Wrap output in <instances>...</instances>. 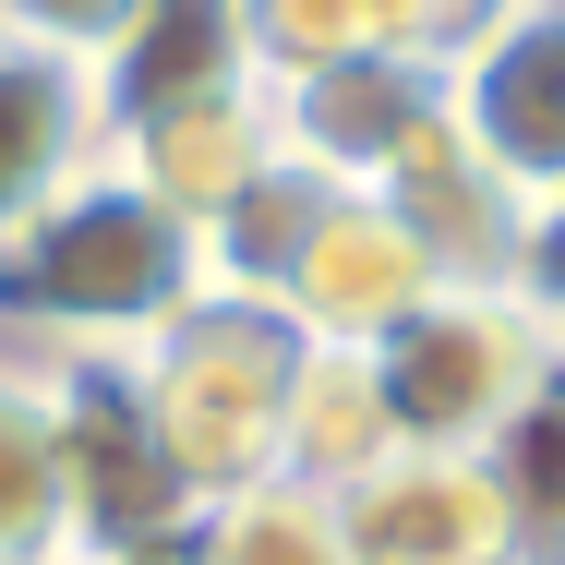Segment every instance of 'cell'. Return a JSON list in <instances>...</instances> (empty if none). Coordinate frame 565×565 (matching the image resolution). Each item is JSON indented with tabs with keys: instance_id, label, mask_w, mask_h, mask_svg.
I'll return each instance as SVG.
<instances>
[{
	"instance_id": "cell-10",
	"label": "cell",
	"mask_w": 565,
	"mask_h": 565,
	"mask_svg": "<svg viewBox=\"0 0 565 565\" xmlns=\"http://www.w3.org/2000/svg\"><path fill=\"white\" fill-rule=\"evenodd\" d=\"M373 205L409 228V253L434 265V289H505V253H518V193L457 145L446 120L373 181Z\"/></svg>"
},
{
	"instance_id": "cell-2",
	"label": "cell",
	"mask_w": 565,
	"mask_h": 565,
	"mask_svg": "<svg viewBox=\"0 0 565 565\" xmlns=\"http://www.w3.org/2000/svg\"><path fill=\"white\" fill-rule=\"evenodd\" d=\"M132 397L157 422V446L181 469L193 505L217 493H253L289 469V385H301V338L277 301H241V289H205L169 338H145L132 361Z\"/></svg>"
},
{
	"instance_id": "cell-4",
	"label": "cell",
	"mask_w": 565,
	"mask_h": 565,
	"mask_svg": "<svg viewBox=\"0 0 565 565\" xmlns=\"http://www.w3.org/2000/svg\"><path fill=\"white\" fill-rule=\"evenodd\" d=\"M434 73H446V132L518 205L565 181V0H469Z\"/></svg>"
},
{
	"instance_id": "cell-5",
	"label": "cell",
	"mask_w": 565,
	"mask_h": 565,
	"mask_svg": "<svg viewBox=\"0 0 565 565\" xmlns=\"http://www.w3.org/2000/svg\"><path fill=\"white\" fill-rule=\"evenodd\" d=\"M265 120H277V157H301V169L338 181V193H373V181L446 120V73H434V49L301 61V73H265Z\"/></svg>"
},
{
	"instance_id": "cell-11",
	"label": "cell",
	"mask_w": 565,
	"mask_h": 565,
	"mask_svg": "<svg viewBox=\"0 0 565 565\" xmlns=\"http://www.w3.org/2000/svg\"><path fill=\"white\" fill-rule=\"evenodd\" d=\"M73 554V469H61V373L0 349V565Z\"/></svg>"
},
{
	"instance_id": "cell-17",
	"label": "cell",
	"mask_w": 565,
	"mask_h": 565,
	"mask_svg": "<svg viewBox=\"0 0 565 565\" xmlns=\"http://www.w3.org/2000/svg\"><path fill=\"white\" fill-rule=\"evenodd\" d=\"M132 12L145 0H0V36L61 49V61H109L120 36H132Z\"/></svg>"
},
{
	"instance_id": "cell-1",
	"label": "cell",
	"mask_w": 565,
	"mask_h": 565,
	"mask_svg": "<svg viewBox=\"0 0 565 565\" xmlns=\"http://www.w3.org/2000/svg\"><path fill=\"white\" fill-rule=\"evenodd\" d=\"M217 289L205 228L169 193H145L120 157H97L61 205H36L0 253V349L12 361H132Z\"/></svg>"
},
{
	"instance_id": "cell-16",
	"label": "cell",
	"mask_w": 565,
	"mask_h": 565,
	"mask_svg": "<svg viewBox=\"0 0 565 565\" xmlns=\"http://www.w3.org/2000/svg\"><path fill=\"white\" fill-rule=\"evenodd\" d=\"M505 289L530 301V326L565 349V181L518 205V253H505Z\"/></svg>"
},
{
	"instance_id": "cell-9",
	"label": "cell",
	"mask_w": 565,
	"mask_h": 565,
	"mask_svg": "<svg viewBox=\"0 0 565 565\" xmlns=\"http://www.w3.org/2000/svg\"><path fill=\"white\" fill-rule=\"evenodd\" d=\"M265 85V49H253V12L241 0H145L132 36L97 61V97H109V145L132 120L205 109V97H253Z\"/></svg>"
},
{
	"instance_id": "cell-7",
	"label": "cell",
	"mask_w": 565,
	"mask_h": 565,
	"mask_svg": "<svg viewBox=\"0 0 565 565\" xmlns=\"http://www.w3.org/2000/svg\"><path fill=\"white\" fill-rule=\"evenodd\" d=\"M422 301H434V265L409 253V228L385 217L373 193H338L313 217V241H301V265L277 277V313H289L301 349H373V338H397Z\"/></svg>"
},
{
	"instance_id": "cell-8",
	"label": "cell",
	"mask_w": 565,
	"mask_h": 565,
	"mask_svg": "<svg viewBox=\"0 0 565 565\" xmlns=\"http://www.w3.org/2000/svg\"><path fill=\"white\" fill-rule=\"evenodd\" d=\"M97 157H109V97H97V61H61V49L0 36V253L24 241V217H36V205H61Z\"/></svg>"
},
{
	"instance_id": "cell-13",
	"label": "cell",
	"mask_w": 565,
	"mask_h": 565,
	"mask_svg": "<svg viewBox=\"0 0 565 565\" xmlns=\"http://www.w3.org/2000/svg\"><path fill=\"white\" fill-rule=\"evenodd\" d=\"M385 457H397V434H385L373 361H361V349H301V385H289V469H277V481L349 493V481L385 469Z\"/></svg>"
},
{
	"instance_id": "cell-3",
	"label": "cell",
	"mask_w": 565,
	"mask_h": 565,
	"mask_svg": "<svg viewBox=\"0 0 565 565\" xmlns=\"http://www.w3.org/2000/svg\"><path fill=\"white\" fill-rule=\"evenodd\" d=\"M361 361H373L385 434L422 446V457H493L542 409V385L565 373V349L530 326L518 289H434L397 338H373Z\"/></svg>"
},
{
	"instance_id": "cell-14",
	"label": "cell",
	"mask_w": 565,
	"mask_h": 565,
	"mask_svg": "<svg viewBox=\"0 0 565 565\" xmlns=\"http://www.w3.org/2000/svg\"><path fill=\"white\" fill-rule=\"evenodd\" d=\"M241 12H253L265 73H301V61H349V49H446L469 0H241Z\"/></svg>"
},
{
	"instance_id": "cell-12",
	"label": "cell",
	"mask_w": 565,
	"mask_h": 565,
	"mask_svg": "<svg viewBox=\"0 0 565 565\" xmlns=\"http://www.w3.org/2000/svg\"><path fill=\"white\" fill-rule=\"evenodd\" d=\"M109 157L132 169V181H145V193H169L181 217L205 228V217L228 205V193H241V181H253V169L277 157V120H265V85H253V97H205V109L132 120Z\"/></svg>"
},
{
	"instance_id": "cell-6",
	"label": "cell",
	"mask_w": 565,
	"mask_h": 565,
	"mask_svg": "<svg viewBox=\"0 0 565 565\" xmlns=\"http://www.w3.org/2000/svg\"><path fill=\"white\" fill-rule=\"evenodd\" d=\"M338 505L349 565H530V530H518V493L493 457H422L397 446L385 469H361Z\"/></svg>"
},
{
	"instance_id": "cell-15",
	"label": "cell",
	"mask_w": 565,
	"mask_h": 565,
	"mask_svg": "<svg viewBox=\"0 0 565 565\" xmlns=\"http://www.w3.org/2000/svg\"><path fill=\"white\" fill-rule=\"evenodd\" d=\"M169 565H349V542L313 481H253V493H217Z\"/></svg>"
},
{
	"instance_id": "cell-18",
	"label": "cell",
	"mask_w": 565,
	"mask_h": 565,
	"mask_svg": "<svg viewBox=\"0 0 565 565\" xmlns=\"http://www.w3.org/2000/svg\"><path fill=\"white\" fill-rule=\"evenodd\" d=\"M61 565H169V554H61Z\"/></svg>"
}]
</instances>
